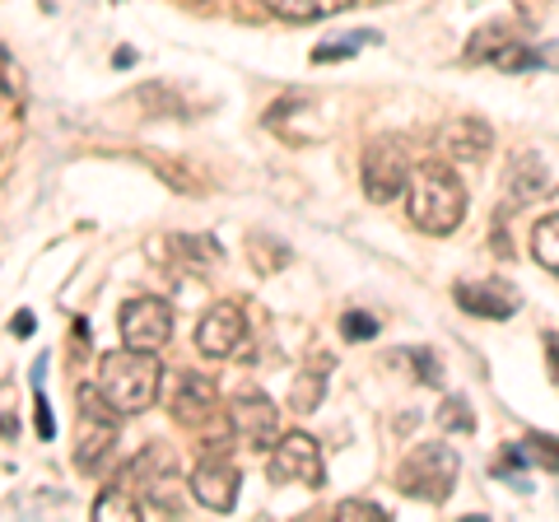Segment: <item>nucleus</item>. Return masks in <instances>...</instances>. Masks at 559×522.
<instances>
[{"instance_id": "nucleus-3", "label": "nucleus", "mask_w": 559, "mask_h": 522, "mask_svg": "<svg viewBox=\"0 0 559 522\" xmlns=\"http://www.w3.org/2000/svg\"><path fill=\"white\" fill-rule=\"evenodd\" d=\"M457 476H462V462L448 443H415L396 466V490L419 503H443L457 490Z\"/></svg>"}, {"instance_id": "nucleus-6", "label": "nucleus", "mask_w": 559, "mask_h": 522, "mask_svg": "<svg viewBox=\"0 0 559 522\" xmlns=\"http://www.w3.org/2000/svg\"><path fill=\"white\" fill-rule=\"evenodd\" d=\"M411 159L396 141H369L364 145V159H359V182H364V197L373 205H392L396 197H406L411 187Z\"/></svg>"}, {"instance_id": "nucleus-7", "label": "nucleus", "mask_w": 559, "mask_h": 522, "mask_svg": "<svg viewBox=\"0 0 559 522\" xmlns=\"http://www.w3.org/2000/svg\"><path fill=\"white\" fill-rule=\"evenodd\" d=\"M266 476H271L275 485H308V490H322V485H326V466H322L318 439H312V434H304V429L280 434V443L271 448Z\"/></svg>"}, {"instance_id": "nucleus-9", "label": "nucleus", "mask_w": 559, "mask_h": 522, "mask_svg": "<svg viewBox=\"0 0 559 522\" xmlns=\"http://www.w3.org/2000/svg\"><path fill=\"white\" fill-rule=\"evenodd\" d=\"M559 191V154L555 150H518L509 159V201L532 205Z\"/></svg>"}, {"instance_id": "nucleus-10", "label": "nucleus", "mask_w": 559, "mask_h": 522, "mask_svg": "<svg viewBox=\"0 0 559 522\" xmlns=\"http://www.w3.org/2000/svg\"><path fill=\"white\" fill-rule=\"evenodd\" d=\"M229 429H234V439L248 443L252 452H271L280 443V406L261 392L238 396L229 406Z\"/></svg>"}, {"instance_id": "nucleus-16", "label": "nucleus", "mask_w": 559, "mask_h": 522, "mask_svg": "<svg viewBox=\"0 0 559 522\" xmlns=\"http://www.w3.org/2000/svg\"><path fill=\"white\" fill-rule=\"evenodd\" d=\"M326 373H331V355H312L299 378H294V388H289V411H318L322 402V392H326Z\"/></svg>"}, {"instance_id": "nucleus-31", "label": "nucleus", "mask_w": 559, "mask_h": 522, "mask_svg": "<svg viewBox=\"0 0 559 522\" xmlns=\"http://www.w3.org/2000/svg\"><path fill=\"white\" fill-rule=\"evenodd\" d=\"M546 359H550V382L559 388V336H555V332L546 336Z\"/></svg>"}, {"instance_id": "nucleus-14", "label": "nucleus", "mask_w": 559, "mask_h": 522, "mask_svg": "<svg viewBox=\"0 0 559 522\" xmlns=\"http://www.w3.org/2000/svg\"><path fill=\"white\" fill-rule=\"evenodd\" d=\"M452 299H457L462 312H471V318H489V322H503L513 318V312L522 308L518 289L513 285H499V281H476V285H457L452 289Z\"/></svg>"}, {"instance_id": "nucleus-24", "label": "nucleus", "mask_w": 559, "mask_h": 522, "mask_svg": "<svg viewBox=\"0 0 559 522\" xmlns=\"http://www.w3.org/2000/svg\"><path fill=\"white\" fill-rule=\"evenodd\" d=\"M396 359L415 364V378L419 382H429V388H443V364H439V355H433V351H415V345H411V351H401Z\"/></svg>"}, {"instance_id": "nucleus-30", "label": "nucleus", "mask_w": 559, "mask_h": 522, "mask_svg": "<svg viewBox=\"0 0 559 522\" xmlns=\"http://www.w3.org/2000/svg\"><path fill=\"white\" fill-rule=\"evenodd\" d=\"M10 336H33V312H28V308L10 318Z\"/></svg>"}, {"instance_id": "nucleus-4", "label": "nucleus", "mask_w": 559, "mask_h": 522, "mask_svg": "<svg viewBox=\"0 0 559 522\" xmlns=\"http://www.w3.org/2000/svg\"><path fill=\"white\" fill-rule=\"evenodd\" d=\"M121 481L145 499V509H159L182 518V490H178V458H173L168 443H150L140 458L121 472Z\"/></svg>"}, {"instance_id": "nucleus-15", "label": "nucleus", "mask_w": 559, "mask_h": 522, "mask_svg": "<svg viewBox=\"0 0 559 522\" xmlns=\"http://www.w3.org/2000/svg\"><path fill=\"white\" fill-rule=\"evenodd\" d=\"M173 415H178L182 425L201 429L210 415H215V382L205 373H182L178 378V396H173Z\"/></svg>"}, {"instance_id": "nucleus-27", "label": "nucleus", "mask_w": 559, "mask_h": 522, "mask_svg": "<svg viewBox=\"0 0 559 522\" xmlns=\"http://www.w3.org/2000/svg\"><path fill=\"white\" fill-rule=\"evenodd\" d=\"M527 448H532V458L546 466V472H559V439L555 434H527Z\"/></svg>"}, {"instance_id": "nucleus-18", "label": "nucleus", "mask_w": 559, "mask_h": 522, "mask_svg": "<svg viewBox=\"0 0 559 522\" xmlns=\"http://www.w3.org/2000/svg\"><path fill=\"white\" fill-rule=\"evenodd\" d=\"M489 66H495V71H509V75H527V71H546V57L509 33V38L499 43L495 57H489Z\"/></svg>"}, {"instance_id": "nucleus-20", "label": "nucleus", "mask_w": 559, "mask_h": 522, "mask_svg": "<svg viewBox=\"0 0 559 522\" xmlns=\"http://www.w3.org/2000/svg\"><path fill=\"white\" fill-rule=\"evenodd\" d=\"M532 257H536V266L559 275V215H540L532 224Z\"/></svg>"}, {"instance_id": "nucleus-5", "label": "nucleus", "mask_w": 559, "mask_h": 522, "mask_svg": "<svg viewBox=\"0 0 559 522\" xmlns=\"http://www.w3.org/2000/svg\"><path fill=\"white\" fill-rule=\"evenodd\" d=\"M117 420H121V415L103 402V392L84 382V388H80V425H75V466H80V472H94V466L112 452Z\"/></svg>"}, {"instance_id": "nucleus-2", "label": "nucleus", "mask_w": 559, "mask_h": 522, "mask_svg": "<svg viewBox=\"0 0 559 522\" xmlns=\"http://www.w3.org/2000/svg\"><path fill=\"white\" fill-rule=\"evenodd\" d=\"M406 205H411V220L419 234L448 238L466 220V187L457 182V173L448 164H419L411 173Z\"/></svg>"}, {"instance_id": "nucleus-17", "label": "nucleus", "mask_w": 559, "mask_h": 522, "mask_svg": "<svg viewBox=\"0 0 559 522\" xmlns=\"http://www.w3.org/2000/svg\"><path fill=\"white\" fill-rule=\"evenodd\" d=\"M261 5L289 24H308V20H331V14H341L345 5H355V0H261Z\"/></svg>"}, {"instance_id": "nucleus-8", "label": "nucleus", "mask_w": 559, "mask_h": 522, "mask_svg": "<svg viewBox=\"0 0 559 522\" xmlns=\"http://www.w3.org/2000/svg\"><path fill=\"white\" fill-rule=\"evenodd\" d=\"M121 345L131 351H159L173 336V308L159 294H135V299L121 304Z\"/></svg>"}, {"instance_id": "nucleus-25", "label": "nucleus", "mask_w": 559, "mask_h": 522, "mask_svg": "<svg viewBox=\"0 0 559 522\" xmlns=\"http://www.w3.org/2000/svg\"><path fill=\"white\" fill-rule=\"evenodd\" d=\"M341 336L345 341H373L378 336V318H373V312H345V318H341Z\"/></svg>"}, {"instance_id": "nucleus-21", "label": "nucleus", "mask_w": 559, "mask_h": 522, "mask_svg": "<svg viewBox=\"0 0 559 522\" xmlns=\"http://www.w3.org/2000/svg\"><path fill=\"white\" fill-rule=\"evenodd\" d=\"M173 252H182L187 261H197V266H215L219 261V242L215 238H201V234H173Z\"/></svg>"}, {"instance_id": "nucleus-12", "label": "nucleus", "mask_w": 559, "mask_h": 522, "mask_svg": "<svg viewBox=\"0 0 559 522\" xmlns=\"http://www.w3.org/2000/svg\"><path fill=\"white\" fill-rule=\"evenodd\" d=\"M191 495H197V503H205L210 513H234V503H238V472H234V462L205 458L197 472H191Z\"/></svg>"}, {"instance_id": "nucleus-28", "label": "nucleus", "mask_w": 559, "mask_h": 522, "mask_svg": "<svg viewBox=\"0 0 559 522\" xmlns=\"http://www.w3.org/2000/svg\"><path fill=\"white\" fill-rule=\"evenodd\" d=\"M38 388V396H33V406H38V434L43 439H51L57 434V420H51V406H47V396H43V382H33Z\"/></svg>"}, {"instance_id": "nucleus-11", "label": "nucleus", "mask_w": 559, "mask_h": 522, "mask_svg": "<svg viewBox=\"0 0 559 522\" xmlns=\"http://www.w3.org/2000/svg\"><path fill=\"white\" fill-rule=\"evenodd\" d=\"M242 336H248V318H242L238 304L205 308V318L197 322V351L205 359H229V355H238Z\"/></svg>"}, {"instance_id": "nucleus-23", "label": "nucleus", "mask_w": 559, "mask_h": 522, "mask_svg": "<svg viewBox=\"0 0 559 522\" xmlns=\"http://www.w3.org/2000/svg\"><path fill=\"white\" fill-rule=\"evenodd\" d=\"M364 43H378V33H349V38L341 43H322V47H312V66H326V61H345V57H355V51Z\"/></svg>"}, {"instance_id": "nucleus-1", "label": "nucleus", "mask_w": 559, "mask_h": 522, "mask_svg": "<svg viewBox=\"0 0 559 522\" xmlns=\"http://www.w3.org/2000/svg\"><path fill=\"white\" fill-rule=\"evenodd\" d=\"M94 388L103 392V402H108L121 420H127V415H145L154 402H159L164 364L154 351H131V345H121V351L98 359Z\"/></svg>"}, {"instance_id": "nucleus-26", "label": "nucleus", "mask_w": 559, "mask_h": 522, "mask_svg": "<svg viewBox=\"0 0 559 522\" xmlns=\"http://www.w3.org/2000/svg\"><path fill=\"white\" fill-rule=\"evenodd\" d=\"M336 518H341V522H382L388 513H382V503H369V499H345V503H336Z\"/></svg>"}, {"instance_id": "nucleus-29", "label": "nucleus", "mask_w": 559, "mask_h": 522, "mask_svg": "<svg viewBox=\"0 0 559 522\" xmlns=\"http://www.w3.org/2000/svg\"><path fill=\"white\" fill-rule=\"evenodd\" d=\"M5 98H10V103L24 98V80H20V66H14L10 51H5Z\"/></svg>"}, {"instance_id": "nucleus-13", "label": "nucleus", "mask_w": 559, "mask_h": 522, "mask_svg": "<svg viewBox=\"0 0 559 522\" xmlns=\"http://www.w3.org/2000/svg\"><path fill=\"white\" fill-rule=\"evenodd\" d=\"M439 150L452 164H480V159H489V150H495V131H489L480 117H452L439 131Z\"/></svg>"}, {"instance_id": "nucleus-22", "label": "nucleus", "mask_w": 559, "mask_h": 522, "mask_svg": "<svg viewBox=\"0 0 559 522\" xmlns=\"http://www.w3.org/2000/svg\"><path fill=\"white\" fill-rule=\"evenodd\" d=\"M433 420H439V429L443 434H476V411H471L462 396H448V402L439 406V415H433Z\"/></svg>"}, {"instance_id": "nucleus-19", "label": "nucleus", "mask_w": 559, "mask_h": 522, "mask_svg": "<svg viewBox=\"0 0 559 522\" xmlns=\"http://www.w3.org/2000/svg\"><path fill=\"white\" fill-rule=\"evenodd\" d=\"M140 509H145V499H140L127 481L108 485V490L94 499V518H140Z\"/></svg>"}]
</instances>
